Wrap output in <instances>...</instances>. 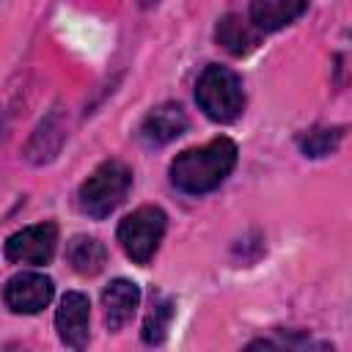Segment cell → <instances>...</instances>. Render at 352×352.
Segmentation results:
<instances>
[{
  "label": "cell",
  "mask_w": 352,
  "mask_h": 352,
  "mask_svg": "<svg viewBox=\"0 0 352 352\" xmlns=\"http://www.w3.org/2000/svg\"><path fill=\"white\" fill-rule=\"evenodd\" d=\"M236 143L231 138H214L204 146L184 148L168 168L170 184L187 195H204L217 190L236 165Z\"/></svg>",
  "instance_id": "obj_1"
},
{
  "label": "cell",
  "mask_w": 352,
  "mask_h": 352,
  "mask_svg": "<svg viewBox=\"0 0 352 352\" xmlns=\"http://www.w3.org/2000/svg\"><path fill=\"white\" fill-rule=\"evenodd\" d=\"M195 102L206 118L217 124H231L245 110V88L236 72L220 63H209L195 82Z\"/></svg>",
  "instance_id": "obj_2"
},
{
  "label": "cell",
  "mask_w": 352,
  "mask_h": 352,
  "mask_svg": "<svg viewBox=\"0 0 352 352\" xmlns=\"http://www.w3.org/2000/svg\"><path fill=\"white\" fill-rule=\"evenodd\" d=\"M129 187H132L129 165L121 160H107L80 184L77 204H80L82 214H88L94 220H104L124 204Z\"/></svg>",
  "instance_id": "obj_3"
},
{
  "label": "cell",
  "mask_w": 352,
  "mask_h": 352,
  "mask_svg": "<svg viewBox=\"0 0 352 352\" xmlns=\"http://www.w3.org/2000/svg\"><path fill=\"white\" fill-rule=\"evenodd\" d=\"M168 228V214L160 206H138L132 214H126L118 223V242L124 248V253L135 261V264H148L165 236Z\"/></svg>",
  "instance_id": "obj_4"
},
{
  "label": "cell",
  "mask_w": 352,
  "mask_h": 352,
  "mask_svg": "<svg viewBox=\"0 0 352 352\" xmlns=\"http://www.w3.org/2000/svg\"><path fill=\"white\" fill-rule=\"evenodd\" d=\"M58 248V226L52 220L28 226L6 239V258L16 264H50Z\"/></svg>",
  "instance_id": "obj_5"
},
{
  "label": "cell",
  "mask_w": 352,
  "mask_h": 352,
  "mask_svg": "<svg viewBox=\"0 0 352 352\" xmlns=\"http://www.w3.org/2000/svg\"><path fill=\"white\" fill-rule=\"evenodd\" d=\"M52 294L55 283L44 272H16L3 289V300L14 314H38L50 305Z\"/></svg>",
  "instance_id": "obj_6"
},
{
  "label": "cell",
  "mask_w": 352,
  "mask_h": 352,
  "mask_svg": "<svg viewBox=\"0 0 352 352\" xmlns=\"http://www.w3.org/2000/svg\"><path fill=\"white\" fill-rule=\"evenodd\" d=\"M88 319H91V302L82 292H66L60 297V305L55 311V330L58 338L69 349H82L88 344Z\"/></svg>",
  "instance_id": "obj_7"
},
{
  "label": "cell",
  "mask_w": 352,
  "mask_h": 352,
  "mask_svg": "<svg viewBox=\"0 0 352 352\" xmlns=\"http://www.w3.org/2000/svg\"><path fill=\"white\" fill-rule=\"evenodd\" d=\"M190 126V118L184 113L182 104L176 102H165V104H157L154 110H148V116L140 121V129H138V138L157 148V146H165L170 140H176L179 135H184Z\"/></svg>",
  "instance_id": "obj_8"
},
{
  "label": "cell",
  "mask_w": 352,
  "mask_h": 352,
  "mask_svg": "<svg viewBox=\"0 0 352 352\" xmlns=\"http://www.w3.org/2000/svg\"><path fill=\"white\" fill-rule=\"evenodd\" d=\"M138 305H140V289H138V283H132L126 278L110 280L104 286V292H102L104 322H107L110 330H121L132 319V314H135Z\"/></svg>",
  "instance_id": "obj_9"
},
{
  "label": "cell",
  "mask_w": 352,
  "mask_h": 352,
  "mask_svg": "<svg viewBox=\"0 0 352 352\" xmlns=\"http://www.w3.org/2000/svg\"><path fill=\"white\" fill-rule=\"evenodd\" d=\"M308 0H250V25L261 33L280 30L302 16Z\"/></svg>",
  "instance_id": "obj_10"
},
{
  "label": "cell",
  "mask_w": 352,
  "mask_h": 352,
  "mask_svg": "<svg viewBox=\"0 0 352 352\" xmlns=\"http://www.w3.org/2000/svg\"><path fill=\"white\" fill-rule=\"evenodd\" d=\"M214 41L228 52V55H248L258 47L261 41V30H256L248 19H242L239 14H226L217 19V28H214Z\"/></svg>",
  "instance_id": "obj_11"
},
{
  "label": "cell",
  "mask_w": 352,
  "mask_h": 352,
  "mask_svg": "<svg viewBox=\"0 0 352 352\" xmlns=\"http://www.w3.org/2000/svg\"><path fill=\"white\" fill-rule=\"evenodd\" d=\"M63 138H66V126H63V121H60V113H50V118H44V121L38 124L36 135L30 138V143H28V148H25V157H28L33 165L50 162V160L58 154Z\"/></svg>",
  "instance_id": "obj_12"
},
{
  "label": "cell",
  "mask_w": 352,
  "mask_h": 352,
  "mask_svg": "<svg viewBox=\"0 0 352 352\" xmlns=\"http://www.w3.org/2000/svg\"><path fill=\"white\" fill-rule=\"evenodd\" d=\"M66 261L80 275H96V272H102V267L107 261V248L96 236L77 234L66 245Z\"/></svg>",
  "instance_id": "obj_13"
},
{
  "label": "cell",
  "mask_w": 352,
  "mask_h": 352,
  "mask_svg": "<svg viewBox=\"0 0 352 352\" xmlns=\"http://www.w3.org/2000/svg\"><path fill=\"white\" fill-rule=\"evenodd\" d=\"M173 314H176V302L170 297H162L157 294L154 302H151V311L146 314L143 319V344L148 346H160L170 330V322H173Z\"/></svg>",
  "instance_id": "obj_14"
},
{
  "label": "cell",
  "mask_w": 352,
  "mask_h": 352,
  "mask_svg": "<svg viewBox=\"0 0 352 352\" xmlns=\"http://www.w3.org/2000/svg\"><path fill=\"white\" fill-rule=\"evenodd\" d=\"M341 138H344L341 126H316V129L300 135V151L305 157H327L338 148Z\"/></svg>",
  "instance_id": "obj_15"
},
{
  "label": "cell",
  "mask_w": 352,
  "mask_h": 352,
  "mask_svg": "<svg viewBox=\"0 0 352 352\" xmlns=\"http://www.w3.org/2000/svg\"><path fill=\"white\" fill-rule=\"evenodd\" d=\"M138 3H140V6H143V8H151V6H157V3H160V0H138Z\"/></svg>",
  "instance_id": "obj_16"
}]
</instances>
